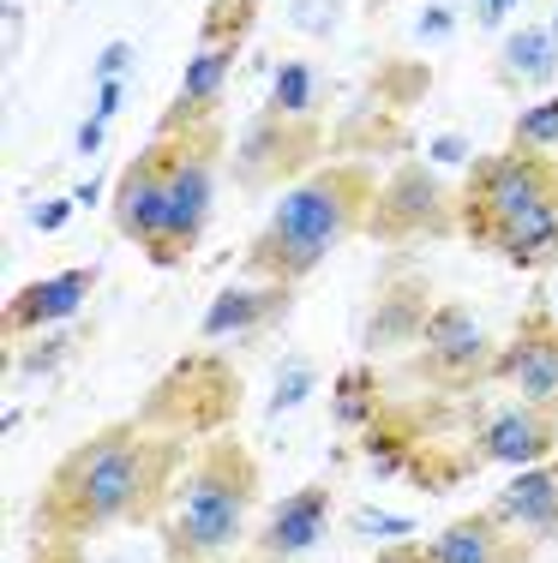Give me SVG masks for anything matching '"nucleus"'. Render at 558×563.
Wrapping results in <instances>:
<instances>
[{
  "instance_id": "f257e3e1",
  "label": "nucleus",
  "mask_w": 558,
  "mask_h": 563,
  "mask_svg": "<svg viewBox=\"0 0 558 563\" xmlns=\"http://www.w3.org/2000/svg\"><path fill=\"white\" fill-rule=\"evenodd\" d=\"M151 486H156L151 444L132 426H114V432L78 444L61 462V474L43 492V521H55L66 540H78V533H97L139 516L151 504Z\"/></svg>"
},
{
  "instance_id": "f03ea898",
  "label": "nucleus",
  "mask_w": 558,
  "mask_h": 563,
  "mask_svg": "<svg viewBox=\"0 0 558 563\" xmlns=\"http://www.w3.org/2000/svg\"><path fill=\"white\" fill-rule=\"evenodd\" d=\"M361 210H366V174L318 168L276 198L271 222H264L259 240L247 246V264L264 271V282H288V288H295L300 276H313L318 264L342 246V234L354 228Z\"/></svg>"
},
{
  "instance_id": "7ed1b4c3",
  "label": "nucleus",
  "mask_w": 558,
  "mask_h": 563,
  "mask_svg": "<svg viewBox=\"0 0 558 563\" xmlns=\"http://www.w3.org/2000/svg\"><path fill=\"white\" fill-rule=\"evenodd\" d=\"M252 521V462L234 444H217L180 479V498L163 521V540L180 563L222 558Z\"/></svg>"
},
{
  "instance_id": "20e7f679",
  "label": "nucleus",
  "mask_w": 558,
  "mask_h": 563,
  "mask_svg": "<svg viewBox=\"0 0 558 563\" xmlns=\"http://www.w3.org/2000/svg\"><path fill=\"white\" fill-rule=\"evenodd\" d=\"M210 210H217V156H210V139H168V210H163V234L144 252L151 264H186L193 246L205 240Z\"/></svg>"
},
{
  "instance_id": "39448f33",
  "label": "nucleus",
  "mask_w": 558,
  "mask_h": 563,
  "mask_svg": "<svg viewBox=\"0 0 558 563\" xmlns=\"http://www.w3.org/2000/svg\"><path fill=\"white\" fill-rule=\"evenodd\" d=\"M552 186H558V174H552L547 156H528V151H516V144H511L504 156H486V163L469 174L457 217L486 246V240H493L499 228L516 217V210H528L535 198H547Z\"/></svg>"
},
{
  "instance_id": "423d86ee",
  "label": "nucleus",
  "mask_w": 558,
  "mask_h": 563,
  "mask_svg": "<svg viewBox=\"0 0 558 563\" xmlns=\"http://www.w3.org/2000/svg\"><path fill=\"white\" fill-rule=\"evenodd\" d=\"M163 210H168V139H156L151 151L121 168L109 217H114V234L132 240L139 252H151L156 234H163Z\"/></svg>"
},
{
  "instance_id": "0eeeda50",
  "label": "nucleus",
  "mask_w": 558,
  "mask_h": 563,
  "mask_svg": "<svg viewBox=\"0 0 558 563\" xmlns=\"http://www.w3.org/2000/svg\"><path fill=\"white\" fill-rule=\"evenodd\" d=\"M90 288H97V271H90V264H78V271H55V276H36V282H24V288L7 300V330H12V336H36V330L73 324V318L85 312Z\"/></svg>"
},
{
  "instance_id": "6e6552de",
  "label": "nucleus",
  "mask_w": 558,
  "mask_h": 563,
  "mask_svg": "<svg viewBox=\"0 0 558 563\" xmlns=\"http://www.w3.org/2000/svg\"><path fill=\"white\" fill-rule=\"evenodd\" d=\"M493 521L523 545L552 540L558 533V467L535 462V467H523V474H511L504 492L493 498Z\"/></svg>"
},
{
  "instance_id": "1a4fd4ad",
  "label": "nucleus",
  "mask_w": 558,
  "mask_h": 563,
  "mask_svg": "<svg viewBox=\"0 0 558 563\" xmlns=\"http://www.w3.org/2000/svg\"><path fill=\"white\" fill-rule=\"evenodd\" d=\"M234 55H241V43H234V36H205V43L193 48L186 78H180V97H175V109L163 114V139H180L193 120L217 114L222 90H229V73H234Z\"/></svg>"
},
{
  "instance_id": "9d476101",
  "label": "nucleus",
  "mask_w": 558,
  "mask_h": 563,
  "mask_svg": "<svg viewBox=\"0 0 558 563\" xmlns=\"http://www.w3.org/2000/svg\"><path fill=\"white\" fill-rule=\"evenodd\" d=\"M558 444V426L552 413L528 408V401H511V408H493L481 420V455L486 462H504V467H535L547 462Z\"/></svg>"
},
{
  "instance_id": "9b49d317",
  "label": "nucleus",
  "mask_w": 558,
  "mask_h": 563,
  "mask_svg": "<svg viewBox=\"0 0 558 563\" xmlns=\"http://www.w3.org/2000/svg\"><path fill=\"white\" fill-rule=\"evenodd\" d=\"M330 528V492L325 486H300L288 498H276L259 521V552L264 558H300L325 540Z\"/></svg>"
},
{
  "instance_id": "f8f14e48",
  "label": "nucleus",
  "mask_w": 558,
  "mask_h": 563,
  "mask_svg": "<svg viewBox=\"0 0 558 563\" xmlns=\"http://www.w3.org/2000/svg\"><path fill=\"white\" fill-rule=\"evenodd\" d=\"M499 378L516 390V401H528L540 413H558V330L528 324L499 354Z\"/></svg>"
},
{
  "instance_id": "ddd939ff",
  "label": "nucleus",
  "mask_w": 558,
  "mask_h": 563,
  "mask_svg": "<svg viewBox=\"0 0 558 563\" xmlns=\"http://www.w3.org/2000/svg\"><path fill=\"white\" fill-rule=\"evenodd\" d=\"M283 306H288V282H229V288H217V300L205 306L198 336H205V342L247 336V330L271 324Z\"/></svg>"
},
{
  "instance_id": "4468645a",
  "label": "nucleus",
  "mask_w": 558,
  "mask_h": 563,
  "mask_svg": "<svg viewBox=\"0 0 558 563\" xmlns=\"http://www.w3.org/2000/svg\"><path fill=\"white\" fill-rule=\"evenodd\" d=\"M486 246H493L504 264H516V271H540V264H552L558 258V186L547 198H535L528 210H516Z\"/></svg>"
},
{
  "instance_id": "2eb2a0df",
  "label": "nucleus",
  "mask_w": 558,
  "mask_h": 563,
  "mask_svg": "<svg viewBox=\"0 0 558 563\" xmlns=\"http://www.w3.org/2000/svg\"><path fill=\"white\" fill-rule=\"evenodd\" d=\"M486 347H493V342H486L481 318H474L469 306H433L427 324H420V354H427L433 366H445V372L481 366Z\"/></svg>"
},
{
  "instance_id": "dca6fc26",
  "label": "nucleus",
  "mask_w": 558,
  "mask_h": 563,
  "mask_svg": "<svg viewBox=\"0 0 558 563\" xmlns=\"http://www.w3.org/2000/svg\"><path fill=\"white\" fill-rule=\"evenodd\" d=\"M523 558V540H504V528L493 516H469V521H450L445 533H433L420 545V563H516Z\"/></svg>"
},
{
  "instance_id": "f3484780",
  "label": "nucleus",
  "mask_w": 558,
  "mask_h": 563,
  "mask_svg": "<svg viewBox=\"0 0 558 563\" xmlns=\"http://www.w3.org/2000/svg\"><path fill=\"white\" fill-rule=\"evenodd\" d=\"M379 228H420L445 217V186L433 168H403L391 186H379Z\"/></svg>"
},
{
  "instance_id": "a211bd4d",
  "label": "nucleus",
  "mask_w": 558,
  "mask_h": 563,
  "mask_svg": "<svg viewBox=\"0 0 558 563\" xmlns=\"http://www.w3.org/2000/svg\"><path fill=\"white\" fill-rule=\"evenodd\" d=\"M499 73H504V78H528V85H552V73H558V43H552V31H547V24L504 36Z\"/></svg>"
},
{
  "instance_id": "6ab92c4d",
  "label": "nucleus",
  "mask_w": 558,
  "mask_h": 563,
  "mask_svg": "<svg viewBox=\"0 0 558 563\" xmlns=\"http://www.w3.org/2000/svg\"><path fill=\"white\" fill-rule=\"evenodd\" d=\"M318 102V73L313 60H283L271 78V97H264V114L271 120H307Z\"/></svg>"
},
{
  "instance_id": "aec40b11",
  "label": "nucleus",
  "mask_w": 558,
  "mask_h": 563,
  "mask_svg": "<svg viewBox=\"0 0 558 563\" xmlns=\"http://www.w3.org/2000/svg\"><path fill=\"white\" fill-rule=\"evenodd\" d=\"M73 330H36V336H24V347H19V360H12V372L19 378H48L55 366H66L73 360Z\"/></svg>"
},
{
  "instance_id": "412c9836",
  "label": "nucleus",
  "mask_w": 558,
  "mask_h": 563,
  "mask_svg": "<svg viewBox=\"0 0 558 563\" xmlns=\"http://www.w3.org/2000/svg\"><path fill=\"white\" fill-rule=\"evenodd\" d=\"M516 151H528V156H558V97L535 102V109H523V120H516Z\"/></svg>"
},
{
  "instance_id": "4be33fe9",
  "label": "nucleus",
  "mask_w": 558,
  "mask_h": 563,
  "mask_svg": "<svg viewBox=\"0 0 558 563\" xmlns=\"http://www.w3.org/2000/svg\"><path fill=\"white\" fill-rule=\"evenodd\" d=\"M313 384H318L313 360H288V366L276 372V390H271V401H264V420H283V413H295L300 401L313 396Z\"/></svg>"
},
{
  "instance_id": "5701e85b",
  "label": "nucleus",
  "mask_w": 558,
  "mask_h": 563,
  "mask_svg": "<svg viewBox=\"0 0 558 563\" xmlns=\"http://www.w3.org/2000/svg\"><path fill=\"white\" fill-rule=\"evenodd\" d=\"M330 420L342 426V432H354V426L372 420V378L366 372H342L337 378V401H330Z\"/></svg>"
},
{
  "instance_id": "b1692460",
  "label": "nucleus",
  "mask_w": 558,
  "mask_h": 563,
  "mask_svg": "<svg viewBox=\"0 0 558 563\" xmlns=\"http://www.w3.org/2000/svg\"><path fill=\"white\" fill-rule=\"evenodd\" d=\"M354 533H361V540L408 545V540H415V521H408V516H391V509H354Z\"/></svg>"
},
{
  "instance_id": "393cba45",
  "label": "nucleus",
  "mask_w": 558,
  "mask_h": 563,
  "mask_svg": "<svg viewBox=\"0 0 558 563\" xmlns=\"http://www.w3.org/2000/svg\"><path fill=\"white\" fill-rule=\"evenodd\" d=\"M337 19H342V0H288V24H295V31L330 36Z\"/></svg>"
},
{
  "instance_id": "a878e982",
  "label": "nucleus",
  "mask_w": 558,
  "mask_h": 563,
  "mask_svg": "<svg viewBox=\"0 0 558 563\" xmlns=\"http://www.w3.org/2000/svg\"><path fill=\"white\" fill-rule=\"evenodd\" d=\"M73 210H78V198H43V205H31V228L36 234H55V228L73 222Z\"/></svg>"
},
{
  "instance_id": "bb28decb",
  "label": "nucleus",
  "mask_w": 558,
  "mask_h": 563,
  "mask_svg": "<svg viewBox=\"0 0 558 563\" xmlns=\"http://www.w3.org/2000/svg\"><path fill=\"white\" fill-rule=\"evenodd\" d=\"M450 31H457V12H450V7H427V12L415 19V36H420V43H438V36H450Z\"/></svg>"
},
{
  "instance_id": "cd10ccee",
  "label": "nucleus",
  "mask_w": 558,
  "mask_h": 563,
  "mask_svg": "<svg viewBox=\"0 0 558 563\" xmlns=\"http://www.w3.org/2000/svg\"><path fill=\"white\" fill-rule=\"evenodd\" d=\"M121 109H127V78H97V109H90V114L114 120Z\"/></svg>"
},
{
  "instance_id": "c85d7f7f",
  "label": "nucleus",
  "mask_w": 558,
  "mask_h": 563,
  "mask_svg": "<svg viewBox=\"0 0 558 563\" xmlns=\"http://www.w3.org/2000/svg\"><path fill=\"white\" fill-rule=\"evenodd\" d=\"M102 144H109V120H97V114H90L85 126L73 132V151H78V156H85V163H90V156H102Z\"/></svg>"
},
{
  "instance_id": "c756f323",
  "label": "nucleus",
  "mask_w": 558,
  "mask_h": 563,
  "mask_svg": "<svg viewBox=\"0 0 558 563\" xmlns=\"http://www.w3.org/2000/svg\"><path fill=\"white\" fill-rule=\"evenodd\" d=\"M127 73H132V43H121V36H114V43L97 55V78H127Z\"/></svg>"
},
{
  "instance_id": "7c9ffc66",
  "label": "nucleus",
  "mask_w": 558,
  "mask_h": 563,
  "mask_svg": "<svg viewBox=\"0 0 558 563\" xmlns=\"http://www.w3.org/2000/svg\"><path fill=\"white\" fill-rule=\"evenodd\" d=\"M109 186H114V180H102V174H90V180H78V192H73V198H78V210H97V205H109V198H114Z\"/></svg>"
},
{
  "instance_id": "2f4dec72",
  "label": "nucleus",
  "mask_w": 558,
  "mask_h": 563,
  "mask_svg": "<svg viewBox=\"0 0 558 563\" xmlns=\"http://www.w3.org/2000/svg\"><path fill=\"white\" fill-rule=\"evenodd\" d=\"M433 163H469V144H462V132H445V139L433 144Z\"/></svg>"
},
{
  "instance_id": "473e14b6",
  "label": "nucleus",
  "mask_w": 558,
  "mask_h": 563,
  "mask_svg": "<svg viewBox=\"0 0 558 563\" xmlns=\"http://www.w3.org/2000/svg\"><path fill=\"white\" fill-rule=\"evenodd\" d=\"M511 7H516V0H474V19H481V31H499Z\"/></svg>"
},
{
  "instance_id": "72a5a7b5",
  "label": "nucleus",
  "mask_w": 558,
  "mask_h": 563,
  "mask_svg": "<svg viewBox=\"0 0 558 563\" xmlns=\"http://www.w3.org/2000/svg\"><path fill=\"white\" fill-rule=\"evenodd\" d=\"M379 563H420V552H408V545H391V552H384Z\"/></svg>"
},
{
  "instance_id": "f704fd0d",
  "label": "nucleus",
  "mask_w": 558,
  "mask_h": 563,
  "mask_svg": "<svg viewBox=\"0 0 558 563\" xmlns=\"http://www.w3.org/2000/svg\"><path fill=\"white\" fill-rule=\"evenodd\" d=\"M547 31H552V43H558V12H552V24H547Z\"/></svg>"
},
{
  "instance_id": "c9c22d12",
  "label": "nucleus",
  "mask_w": 558,
  "mask_h": 563,
  "mask_svg": "<svg viewBox=\"0 0 558 563\" xmlns=\"http://www.w3.org/2000/svg\"><path fill=\"white\" fill-rule=\"evenodd\" d=\"M552 318H558V288H552Z\"/></svg>"
}]
</instances>
